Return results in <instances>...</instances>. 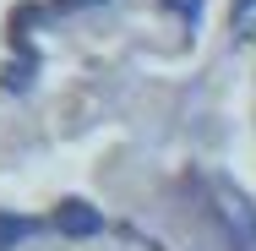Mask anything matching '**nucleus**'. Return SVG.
<instances>
[{
    "mask_svg": "<svg viewBox=\"0 0 256 251\" xmlns=\"http://www.w3.org/2000/svg\"><path fill=\"white\" fill-rule=\"evenodd\" d=\"M54 229L71 235V240H88V235H98V229H104V213H98V207H88L82 197H66L60 207H54Z\"/></svg>",
    "mask_w": 256,
    "mask_h": 251,
    "instance_id": "nucleus-1",
    "label": "nucleus"
},
{
    "mask_svg": "<svg viewBox=\"0 0 256 251\" xmlns=\"http://www.w3.org/2000/svg\"><path fill=\"white\" fill-rule=\"evenodd\" d=\"M38 224L33 218H22V213H11V207H0V251H16V240H28Z\"/></svg>",
    "mask_w": 256,
    "mask_h": 251,
    "instance_id": "nucleus-2",
    "label": "nucleus"
},
{
    "mask_svg": "<svg viewBox=\"0 0 256 251\" xmlns=\"http://www.w3.org/2000/svg\"><path fill=\"white\" fill-rule=\"evenodd\" d=\"M28 82H33V60H11V66H6V88H11V93H22Z\"/></svg>",
    "mask_w": 256,
    "mask_h": 251,
    "instance_id": "nucleus-3",
    "label": "nucleus"
},
{
    "mask_svg": "<svg viewBox=\"0 0 256 251\" xmlns=\"http://www.w3.org/2000/svg\"><path fill=\"white\" fill-rule=\"evenodd\" d=\"M164 6H169L174 17H186V22H196V17H202V0H164Z\"/></svg>",
    "mask_w": 256,
    "mask_h": 251,
    "instance_id": "nucleus-4",
    "label": "nucleus"
},
{
    "mask_svg": "<svg viewBox=\"0 0 256 251\" xmlns=\"http://www.w3.org/2000/svg\"><path fill=\"white\" fill-rule=\"evenodd\" d=\"M50 6L66 17V11H88V6H104V0H50Z\"/></svg>",
    "mask_w": 256,
    "mask_h": 251,
    "instance_id": "nucleus-5",
    "label": "nucleus"
},
{
    "mask_svg": "<svg viewBox=\"0 0 256 251\" xmlns=\"http://www.w3.org/2000/svg\"><path fill=\"white\" fill-rule=\"evenodd\" d=\"M256 0H234V17H246V11H251Z\"/></svg>",
    "mask_w": 256,
    "mask_h": 251,
    "instance_id": "nucleus-6",
    "label": "nucleus"
}]
</instances>
